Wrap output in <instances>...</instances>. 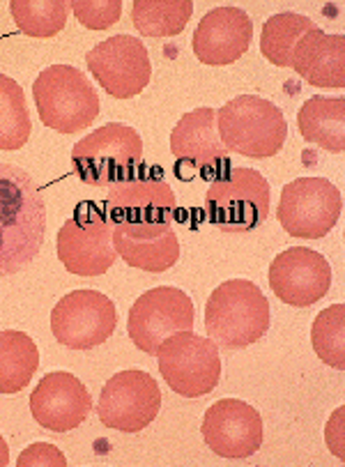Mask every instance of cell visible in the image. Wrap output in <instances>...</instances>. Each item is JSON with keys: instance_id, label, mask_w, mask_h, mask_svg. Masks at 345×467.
I'll use <instances>...</instances> for the list:
<instances>
[{"instance_id": "cell-1", "label": "cell", "mask_w": 345, "mask_h": 467, "mask_svg": "<svg viewBox=\"0 0 345 467\" xmlns=\"http://www.w3.org/2000/svg\"><path fill=\"white\" fill-rule=\"evenodd\" d=\"M47 235V205L33 175L0 164V276L16 275L37 258Z\"/></svg>"}, {"instance_id": "cell-2", "label": "cell", "mask_w": 345, "mask_h": 467, "mask_svg": "<svg viewBox=\"0 0 345 467\" xmlns=\"http://www.w3.org/2000/svg\"><path fill=\"white\" fill-rule=\"evenodd\" d=\"M205 329L207 337L225 350L254 346L269 329L267 297L254 281H224L207 299Z\"/></svg>"}, {"instance_id": "cell-3", "label": "cell", "mask_w": 345, "mask_h": 467, "mask_svg": "<svg viewBox=\"0 0 345 467\" xmlns=\"http://www.w3.org/2000/svg\"><path fill=\"white\" fill-rule=\"evenodd\" d=\"M216 130L228 152L267 160L283 150L288 125L283 111L256 95H240L216 111Z\"/></svg>"}, {"instance_id": "cell-4", "label": "cell", "mask_w": 345, "mask_h": 467, "mask_svg": "<svg viewBox=\"0 0 345 467\" xmlns=\"http://www.w3.org/2000/svg\"><path fill=\"white\" fill-rule=\"evenodd\" d=\"M39 120L60 134L88 130L99 116V97L81 69L51 65L33 86Z\"/></svg>"}, {"instance_id": "cell-5", "label": "cell", "mask_w": 345, "mask_h": 467, "mask_svg": "<svg viewBox=\"0 0 345 467\" xmlns=\"http://www.w3.org/2000/svg\"><path fill=\"white\" fill-rule=\"evenodd\" d=\"M143 160V140L130 125L110 122L78 140L72 150V166L78 180L90 187H113L131 180Z\"/></svg>"}, {"instance_id": "cell-6", "label": "cell", "mask_w": 345, "mask_h": 467, "mask_svg": "<svg viewBox=\"0 0 345 467\" xmlns=\"http://www.w3.org/2000/svg\"><path fill=\"white\" fill-rule=\"evenodd\" d=\"M205 214L224 233H249L269 214V184L254 169H230L207 189Z\"/></svg>"}, {"instance_id": "cell-7", "label": "cell", "mask_w": 345, "mask_h": 467, "mask_svg": "<svg viewBox=\"0 0 345 467\" xmlns=\"http://www.w3.org/2000/svg\"><path fill=\"white\" fill-rule=\"evenodd\" d=\"M157 359L163 380L184 399L210 394L221 380L219 346L192 329L171 334L159 348Z\"/></svg>"}, {"instance_id": "cell-8", "label": "cell", "mask_w": 345, "mask_h": 467, "mask_svg": "<svg viewBox=\"0 0 345 467\" xmlns=\"http://www.w3.org/2000/svg\"><path fill=\"white\" fill-rule=\"evenodd\" d=\"M109 189L104 217L113 231L141 235L172 226L178 201L163 180H127Z\"/></svg>"}, {"instance_id": "cell-9", "label": "cell", "mask_w": 345, "mask_h": 467, "mask_svg": "<svg viewBox=\"0 0 345 467\" xmlns=\"http://www.w3.org/2000/svg\"><path fill=\"white\" fill-rule=\"evenodd\" d=\"M343 213L339 187L325 178H299L286 184L278 202V222L283 231L302 240L329 235Z\"/></svg>"}, {"instance_id": "cell-10", "label": "cell", "mask_w": 345, "mask_h": 467, "mask_svg": "<svg viewBox=\"0 0 345 467\" xmlns=\"http://www.w3.org/2000/svg\"><path fill=\"white\" fill-rule=\"evenodd\" d=\"M58 258L65 270L77 276H101L113 267V228L99 207L81 202L72 219L58 233Z\"/></svg>"}, {"instance_id": "cell-11", "label": "cell", "mask_w": 345, "mask_h": 467, "mask_svg": "<svg viewBox=\"0 0 345 467\" xmlns=\"http://www.w3.org/2000/svg\"><path fill=\"white\" fill-rule=\"evenodd\" d=\"M193 327V302L184 290L159 285L141 295L130 308L127 332L134 346L145 355L157 357L159 348L171 334Z\"/></svg>"}, {"instance_id": "cell-12", "label": "cell", "mask_w": 345, "mask_h": 467, "mask_svg": "<svg viewBox=\"0 0 345 467\" xmlns=\"http://www.w3.org/2000/svg\"><path fill=\"white\" fill-rule=\"evenodd\" d=\"M118 325L115 304L97 290L81 288L65 295L51 311L56 341L72 350H92L109 341Z\"/></svg>"}, {"instance_id": "cell-13", "label": "cell", "mask_w": 345, "mask_h": 467, "mask_svg": "<svg viewBox=\"0 0 345 467\" xmlns=\"http://www.w3.org/2000/svg\"><path fill=\"white\" fill-rule=\"evenodd\" d=\"M162 389L145 371L115 373L104 385L97 403V417L106 429L139 433L157 420Z\"/></svg>"}, {"instance_id": "cell-14", "label": "cell", "mask_w": 345, "mask_h": 467, "mask_svg": "<svg viewBox=\"0 0 345 467\" xmlns=\"http://www.w3.org/2000/svg\"><path fill=\"white\" fill-rule=\"evenodd\" d=\"M86 65L95 81L115 99L141 95L152 78L148 48L130 35H115L97 44L86 54Z\"/></svg>"}, {"instance_id": "cell-15", "label": "cell", "mask_w": 345, "mask_h": 467, "mask_svg": "<svg viewBox=\"0 0 345 467\" xmlns=\"http://www.w3.org/2000/svg\"><path fill=\"white\" fill-rule=\"evenodd\" d=\"M203 440L221 458L242 461L263 444V420L254 405L240 399H221L203 417Z\"/></svg>"}, {"instance_id": "cell-16", "label": "cell", "mask_w": 345, "mask_h": 467, "mask_svg": "<svg viewBox=\"0 0 345 467\" xmlns=\"http://www.w3.org/2000/svg\"><path fill=\"white\" fill-rule=\"evenodd\" d=\"M269 288L290 306H311L331 288V265L318 251L293 246L278 254L269 265Z\"/></svg>"}, {"instance_id": "cell-17", "label": "cell", "mask_w": 345, "mask_h": 467, "mask_svg": "<svg viewBox=\"0 0 345 467\" xmlns=\"http://www.w3.org/2000/svg\"><path fill=\"white\" fill-rule=\"evenodd\" d=\"M30 412L42 429L68 433L88 420L92 412V396L72 373H48L30 394Z\"/></svg>"}, {"instance_id": "cell-18", "label": "cell", "mask_w": 345, "mask_h": 467, "mask_svg": "<svg viewBox=\"0 0 345 467\" xmlns=\"http://www.w3.org/2000/svg\"><path fill=\"white\" fill-rule=\"evenodd\" d=\"M254 37V24L240 7H214L193 33V54L203 65H230L240 60Z\"/></svg>"}, {"instance_id": "cell-19", "label": "cell", "mask_w": 345, "mask_h": 467, "mask_svg": "<svg viewBox=\"0 0 345 467\" xmlns=\"http://www.w3.org/2000/svg\"><path fill=\"white\" fill-rule=\"evenodd\" d=\"M171 152L175 160L203 173H212L216 166L225 164L228 150L216 130V109H196L180 118L171 134Z\"/></svg>"}, {"instance_id": "cell-20", "label": "cell", "mask_w": 345, "mask_h": 467, "mask_svg": "<svg viewBox=\"0 0 345 467\" xmlns=\"http://www.w3.org/2000/svg\"><path fill=\"white\" fill-rule=\"evenodd\" d=\"M290 69L299 74L313 88H345V37L343 35H327L320 28H313L304 35L295 47Z\"/></svg>"}, {"instance_id": "cell-21", "label": "cell", "mask_w": 345, "mask_h": 467, "mask_svg": "<svg viewBox=\"0 0 345 467\" xmlns=\"http://www.w3.org/2000/svg\"><path fill=\"white\" fill-rule=\"evenodd\" d=\"M113 249L118 258L136 270L162 272L171 270L180 261V242L172 228L159 233H125L113 231Z\"/></svg>"}, {"instance_id": "cell-22", "label": "cell", "mask_w": 345, "mask_h": 467, "mask_svg": "<svg viewBox=\"0 0 345 467\" xmlns=\"http://www.w3.org/2000/svg\"><path fill=\"white\" fill-rule=\"evenodd\" d=\"M299 134L307 143L318 145L327 152L345 150V99L343 97L316 95L307 99L298 116Z\"/></svg>"}, {"instance_id": "cell-23", "label": "cell", "mask_w": 345, "mask_h": 467, "mask_svg": "<svg viewBox=\"0 0 345 467\" xmlns=\"http://www.w3.org/2000/svg\"><path fill=\"white\" fill-rule=\"evenodd\" d=\"M39 368V350L33 338L16 329L0 332V394L26 389Z\"/></svg>"}, {"instance_id": "cell-24", "label": "cell", "mask_w": 345, "mask_h": 467, "mask_svg": "<svg viewBox=\"0 0 345 467\" xmlns=\"http://www.w3.org/2000/svg\"><path fill=\"white\" fill-rule=\"evenodd\" d=\"M316 28L308 16L298 15V12H281L272 19L265 21L263 35H260V51L265 58L277 67H290L295 47L299 39Z\"/></svg>"}, {"instance_id": "cell-25", "label": "cell", "mask_w": 345, "mask_h": 467, "mask_svg": "<svg viewBox=\"0 0 345 467\" xmlns=\"http://www.w3.org/2000/svg\"><path fill=\"white\" fill-rule=\"evenodd\" d=\"M193 15V3L189 0H136L131 19L136 30L145 37H172L187 28Z\"/></svg>"}, {"instance_id": "cell-26", "label": "cell", "mask_w": 345, "mask_h": 467, "mask_svg": "<svg viewBox=\"0 0 345 467\" xmlns=\"http://www.w3.org/2000/svg\"><path fill=\"white\" fill-rule=\"evenodd\" d=\"M30 113L24 88L15 78L0 74V150L15 152L30 139Z\"/></svg>"}, {"instance_id": "cell-27", "label": "cell", "mask_w": 345, "mask_h": 467, "mask_svg": "<svg viewBox=\"0 0 345 467\" xmlns=\"http://www.w3.org/2000/svg\"><path fill=\"white\" fill-rule=\"evenodd\" d=\"M10 15L28 37H56L68 24L69 7L63 0H12Z\"/></svg>"}, {"instance_id": "cell-28", "label": "cell", "mask_w": 345, "mask_h": 467, "mask_svg": "<svg viewBox=\"0 0 345 467\" xmlns=\"http://www.w3.org/2000/svg\"><path fill=\"white\" fill-rule=\"evenodd\" d=\"M345 306L331 304L313 320L311 343L316 355L325 361L327 367L343 371L345 368Z\"/></svg>"}, {"instance_id": "cell-29", "label": "cell", "mask_w": 345, "mask_h": 467, "mask_svg": "<svg viewBox=\"0 0 345 467\" xmlns=\"http://www.w3.org/2000/svg\"><path fill=\"white\" fill-rule=\"evenodd\" d=\"M68 7L90 30L110 28L122 12L120 0H69Z\"/></svg>"}, {"instance_id": "cell-30", "label": "cell", "mask_w": 345, "mask_h": 467, "mask_svg": "<svg viewBox=\"0 0 345 467\" xmlns=\"http://www.w3.org/2000/svg\"><path fill=\"white\" fill-rule=\"evenodd\" d=\"M19 467H33V465H58L65 467L68 461H65L63 451L56 449L53 444H30L24 453L19 456Z\"/></svg>"}, {"instance_id": "cell-31", "label": "cell", "mask_w": 345, "mask_h": 467, "mask_svg": "<svg viewBox=\"0 0 345 467\" xmlns=\"http://www.w3.org/2000/svg\"><path fill=\"white\" fill-rule=\"evenodd\" d=\"M7 465H10V447H7V442L3 440V435H0V467Z\"/></svg>"}]
</instances>
